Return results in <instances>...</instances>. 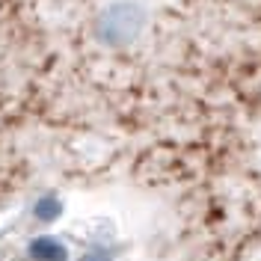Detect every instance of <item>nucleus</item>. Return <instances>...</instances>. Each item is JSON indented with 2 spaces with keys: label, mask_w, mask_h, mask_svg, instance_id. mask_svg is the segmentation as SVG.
I'll return each mask as SVG.
<instances>
[{
  "label": "nucleus",
  "mask_w": 261,
  "mask_h": 261,
  "mask_svg": "<svg viewBox=\"0 0 261 261\" xmlns=\"http://www.w3.org/2000/svg\"><path fill=\"white\" fill-rule=\"evenodd\" d=\"M146 27V9L134 0H116L98 18V33L107 45H128Z\"/></svg>",
  "instance_id": "1"
}]
</instances>
